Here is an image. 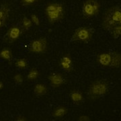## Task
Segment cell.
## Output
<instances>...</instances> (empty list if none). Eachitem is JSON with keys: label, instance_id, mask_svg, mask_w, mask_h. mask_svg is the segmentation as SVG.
<instances>
[{"label": "cell", "instance_id": "cell-4", "mask_svg": "<svg viewBox=\"0 0 121 121\" xmlns=\"http://www.w3.org/2000/svg\"><path fill=\"white\" fill-rule=\"evenodd\" d=\"M100 4L96 0H87L83 2L82 13L84 17L91 18L98 15L99 12Z\"/></svg>", "mask_w": 121, "mask_h": 121}, {"label": "cell", "instance_id": "cell-3", "mask_svg": "<svg viewBox=\"0 0 121 121\" xmlns=\"http://www.w3.org/2000/svg\"><path fill=\"white\" fill-rule=\"evenodd\" d=\"M109 91V84L105 80L98 79L91 83L88 91V97L90 99L99 98L106 94Z\"/></svg>", "mask_w": 121, "mask_h": 121}, {"label": "cell", "instance_id": "cell-2", "mask_svg": "<svg viewBox=\"0 0 121 121\" xmlns=\"http://www.w3.org/2000/svg\"><path fill=\"white\" fill-rule=\"evenodd\" d=\"M44 11L48 21L50 24H55L59 22L65 16V7L59 3L48 4Z\"/></svg>", "mask_w": 121, "mask_h": 121}, {"label": "cell", "instance_id": "cell-10", "mask_svg": "<svg viewBox=\"0 0 121 121\" xmlns=\"http://www.w3.org/2000/svg\"><path fill=\"white\" fill-rule=\"evenodd\" d=\"M60 67L67 72H71L73 69V60L70 55H66L63 56L59 62Z\"/></svg>", "mask_w": 121, "mask_h": 121}, {"label": "cell", "instance_id": "cell-18", "mask_svg": "<svg viewBox=\"0 0 121 121\" xmlns=\"http://www.w3.org/2000/svg\"><path fill=\"white\" fill-rule=\"evenodd\" d=\"M39 75H40V73H39V71L36 68H32V69H30V71L28 74L27 79L30 81L35 80L39 78Z\"/></svg>", "mask_w": 121, "mask_h": 121}, {"label": "cell", "instance_id": "cell-23", "mask_svg": "<svg viewBox=\"0 0 121 121\" xmlns=\"http://www.w3.org/2000/svg\"><path fill=\"white\" fill-rule=\"evenodd\" d=\"M36 1L37 0H21V2L24 5L29 6V5H31L33 4H35Z\"/></svg>", "mask_w": 121, "mask_h": 121}, {"label": "cell", "instance_id": "cell-21", "mask_svg": "<svg viewBox=\"0 0 121 121\" xmlns=\"http://www.w3.org/2000/svg\"><path fill=\"white\" fill-rule=\"evenodd\" d=\"M13 80H14L15 82L17 83H22L23 82H24V78H23L21 74L17 73L14 75Z\"/></svg>", "mask_w": 121, "mask_h": 121}, {"label": "cell", "instance_id": "cell-1", "mask_svg": "<svg viewBox=\"0 0 121 121\" xmlns=\"http://www.w3.org/2000/svg\"><path fill=\"white\" fill-rule=\"evenodd\" d=\"M121 24V9L119 5L108 8L104 14L102 26L105 30L110 31L117 25Z\"/></svg>", "mask_w": 121, "mask_h": 121}, {"label": "cell", "instance_id": "cell-22", "mask_svg": "<svg viewBox=\"0 0 121 121\" xmlns=\"http://www.w3.org/2000/svg\"><path fill=\"white\" fill-rule=\"evenodd\" d=\"M31 20L32 23H34L35 25L39 26H40V20H39V17L36 14H32L31 15Z\"/></svg>", "mask_w": 121, "mask_h": 121}, {"label": "cell", "instance_id": "cell-24", "mask_svg": "<svg viewBox=\"0 0 121 121\" xmlns=\"http://www.w3.org/2000/svg\"><path fill=\"white\" fill-rule=\"evenodd\" d=\"M78 121H90V117H87V116H85V115H83V116H81L80 117H79V118H78Z\"/></svg>", "mask_w": 121, "mask_h": 121}, {"label": "cell", "instance_id": "cell-13", "mask_svg": "<svg viewBox=\"0 0 121 121\" xmlns=\"http://www.w3.org/2000/svg\"><path fill=\"white\" fill-rule=\"evenodd\" d=\"M48 91L47 87L43 83H38L35 86L34 92L36 95H45Z\"/></svg>", "mask_w": 121, "mask_h": 121}, {"label": "cell", "instance_id": "cell-14", "mask_svg": "<svg viewBox=\"0 0 121 121\" xmlns=\"http://www.w3.org/2000/svg\"><path fill=\"white\" fill-rule=\"evenodd\" d=\"M0 57L5 60L10 61L13 58L12 51L8 48H4L0 51Z\"/></svg>", "mask_w": 121, "mask_h": 121}, {"label": "cell", "instance_id": "cell-12", "mask_svg": "<svg viewBox=\"0 0 121 121\" xmlns=\"http://www.w3.org/2000/svg\"><path fill=\"white\" fill-rule=\"evenodd\" d=\"M121 65V55L120 52H114L112 53V61L110 66L114 68H118Z\"/></svg>", "mask_w": 121, "mask_h": 121}, {"label": "cell", "instance_id": "cell-6", "mask_svg": "<svg viewBox=\"0 0 121 121\" xmlns=\"http://www.w3.org/2000/svg\"><path fill=\"white\" fill-rule=\"evenodd\" d=\"M47 40L44 37H40L32 40L30 44L29 51L34 53H44L47 51Z\"/></svg>", "mask_w": 121, "mask_h": 121}, {"label": "cell", "instance_id": "cell-16", "mask_svg": "<svg viewBox=\"0 0 121 121\" xmlns=\"http://www.w3.org/2000/svg\"><path fill=\"white\" fill-rule=\"evenodd\" d=\"M9 9L8 5L7 4L3 5L0 8V20H7L9 15Z\"/></svg>", "mask_w": 121, "mask_h": 121}, {"label": "cell", "instance_id": "cell-9", "mask_svg": "<svg viewBox=\"0 0 121 121\" xmlns=\"http://www.w3.org/2000/svg\"><path fill=\"white\" fill-rule=\"evenodd\" d=\"M97 62L103 67L110 66L112 61V53L110 52H103L98 55L96 58Z\"/></svg>", "mask_w": 121, "mask_h": 121}, {"label": "cell", "instance_id": "cell-11", "mask_svg": "<svg viewBox=\"0 0 121 121\" xmlns=\"http://www.w3.org/2000/svg\"><path fill=\"white\" fill-rule=\"evenodd\" d=\"M67 111H68L67 108L65 106H58L54 109L52 113V116L55 118H60L66 115Z\"/></svg>", "mask_w": 121, "mask_h": 121}, {"label": "cell", "instance_id": "cell-7", "mask_svg": "<svg viewBox=\"0 0 121 121\" xmlns=\"http://www.w3.org/2000/svg\"><path fill=\"white\" fill-rule=\"evenodd\" d=\"M22 29L17 26H12L9 28L7 32V40L9 43H13L20 38V35H22Z\"/></svg>", "mask_w": 121, "mask_h": 121}, {"label": "cell", "instance_id": "cell-15", "mask_svg": "<svg viewBox=\"0 0 121 121\" xmlns=\"http://www.w3.org/2000/svg\"><path fill=\"white\" fill-rule=\"evenodd\" d=\"M70 97L71 100L74 103H79L82 102L83 99V94L78 90L72 91L70 94Z\"/></svg>", "mask_w": 121, "mask_h": 121}, {"label": "cell", "instance_id": "cell-25", "mask_svg": "<svg viewBox=\"0 0 121 121\" xmlns=\"http://www.w3.org/2000/svg\"><path fill=\"white\" fill-rule=\"evenodd\" d=\"M16 121H26V118H25V117H22V116H20V117H16Z\"/></svg>", "mask_w": 121, "mask_h": 121}, {"label": "cell", "instance_id": "cell-19", "mask_svg": "<svg viewBox=\"0 0 121 121\" xmlns=\"http://www.w3.org/2000/svg\"><path fill=\"white\" fill-rule=\"evenodd\" d=\"M15 65L20 69H25L28 67V62L25 59H18L16 60Z\"/></svg>", "mask_w": 121, "mask_h": 121}, {"label": "cell", "instance_id": "cell-17", "mask_svg": "<svg viewBox=\"0 0 121 121\" xmlns=\"http://www.w3.org/2000/svg\"><path fill=\"white\" fill-rule=\"evenodd\" d=\"M110 32L114 39H118L121 35V25L118 24V25H117L114 27H113L110 30Z\"/></svg>", "mask_w": 121, "mask_h": 121}, {"label": "cell", "instance_id": "cell-5", "mask_svg": "<svg viewBox=\"0 0 121 121\" xmlns=\"http://www.w3.org/2000/svg\"><path fill=\"white\" fill-rule=\"evenodd\" d=\"M93 37V32L90 28L82 26L78 28L74 32L72 39L74 41H79L82 43H87Z\"/></svg>", "mask_w": 121, "mask_h": 121}, {"label": "cell", "instance_id": "cell-20", "mask_svg": "<svg viewBox=\"0 0 121 121\" xmlns=\"http://www.w3.org/2000/svg\"><path fill=\"white\" fill-rule=\"evenodd\" d=\"M22 26L23 28H24L25 30H29L30 28L32 26V20L28 18V17H24L22 19Z\"/></svg>", "mask_w": 121, "mask_h": 121}, {"label": "cell", "instance_id": "cell-8", "mask_svg": "<svg viewBox=\"0 0 121 121\" xmlns=\"http://www.w3.org/2000/svg\"><path fill=\"white\" fill-rule=\"evenodd\" d=\"M48 79H49L50 83L53 87H59L66 82L65 78L61 73H56L51 74L48 77Z\"/></svg>", "mask_w": 121, "mask_h": 121}, {"label": "cell", "instance_id": "cell-27", "mask_svg": "<svg viewBox=\"0 0 121 121\" xmlns=\"http://www.w3.org/2000/svg\"><path fill=\"white\" fill-rule=\"evenodd\" d=\"M3 87H4V83L1 82H0V90H1Z\"/></svg>", "mask_w": 121, "mask_h": 121}, {"label": "cell", "instance_id": "cell-26", "mask_svg": "<svg viewBox=\"0 0 121 121\" xmlns=\"http://www.w3.org/2000/svg\"><path fill=\"white\" fill-rule=\"evenodd\" d=\"M7 20H0V28L4 25Z\"/></svg>", "mask_w": 121, "mask_h": 121}]
</instances>
